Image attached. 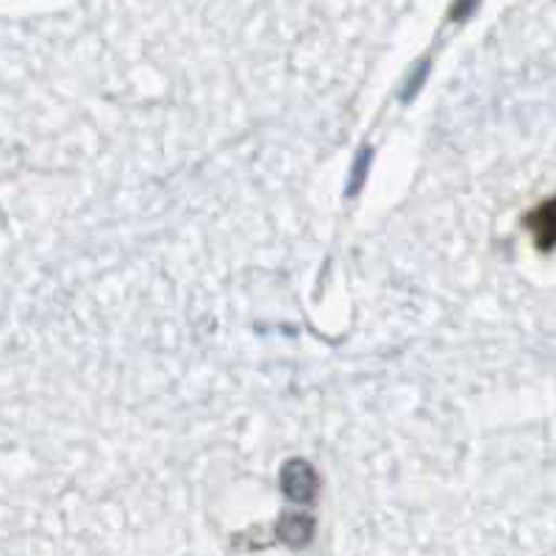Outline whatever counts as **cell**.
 <instances>
[{
    "label": "cell",
    "mask_w": 556,
    "mask_h": 556,
    "mask_svg": "<svg viewBox=\"0 0 556 556\" xmlns=\"http://www.w3.org/2000/svg\"><path fill=\"white\" fill-rule=\"evenodd\" d=\"M315 473L304 462H290L285 468V490L290 498L295 501H309L315 493Z\"/></svg>",
    "instance_id": "cell-1"
}]
</instances>
